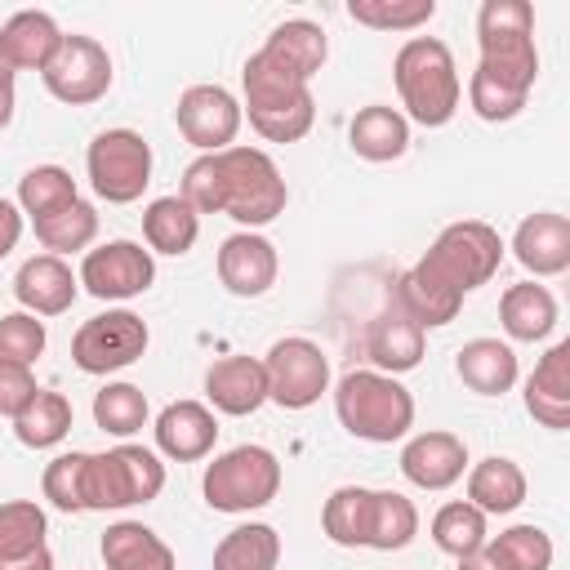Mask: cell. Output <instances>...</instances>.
<instances>
[{"label":"cell","instance_id":"obj_1","mask_svg":"<svg viewBox=\"0 0 570 570\" xmlns=\"http://www.w3.org/2000/svg\"><path fill=\"white\" fill-rule=\"evenodd\" d=\"M196 214H227L240 223V232H258L272 218L285 214L289 187L276 169V160L263 147H227L196 156L183 169V191H178Z\"/></svg>","mask_w":570,"mask_h":570},{"label":"cell","instance_id":"obj_2","mask_svg":"<svg viewBox=\"0 0 570 570\" xmlns=\"http://www.w3.org/2000/svg\"><path fill=\"white\" fill-rule=\"evenodd\" d=\"M240 116H249L254 134L267 142H298L316 120L312 80L289 71L276 53L254 49L240 67Z\"/></svg>","mask_w":570,"mask_h":570},{"label":"cell","instance_id":"obj_3","mask_svg":"<svg viewBox=\"0 0 570 570\" xmlns=\"http://www.w3.org/2000/svg\"><path fill=\"white\" fill-rule=\"evenodd\" d=\"M392 80H396V94L405 107L401 116L423 129L450 125L463 102V80H459L454 53L436 36H410L392 58Z\"/></svg>","mask_w":570,"mask_h":570},{"label":"cell","instance_id":"obj_4","mask_svg":"<svg viewBox=\"0 0 570 570\" xmlns=\"http://www.w3.org/2000/svg\"><path fill=\"white\" fill-rule=\"evenodd\" d=\"M334 414L338 423L370 445H392L414 428V396L401 379L379 370H347L334 383Z\"/></svg>","mask_w":570,"mask_h":570},{"label":"cell","instance_id":"obj_5","mask_svg":"<svg viewBox=\"0 0 570 570\" xmlns=\"http://www.w3.org/2000/svg\"><path fill=\"white\" fill-rule=\"evenodd\" d=\"M165 490V463L156 450L120 441L85 459V512H120L151 503Z\"/></svg>","mask_w":570,"mask_h":570},{"label":"cell","instance_id":"obj_6","mask_svg":"<svg viewBox=\"0 0 570 570\" xmlns=\"http://www.w3.org/2000/svg\"><path fill=\"white\" fill-rule=\"evenodd\" d=\"M481 67L517 89H534L539 49H534V4L530 0H485L476 9Z\"/></svg>","mask_w":570,"mask_h":570},{"label":"cell","instance_id":"obj_7","mask_svg":"<svg viewBox=\"0 0 570 570\" xmlns=\"http://www.w3.org/2000/svg\"><path fill=\"white\" fill-rule=\"evenodd\" d=\"M200 494L214 512H258L281 494V459L267 445H236L214 454L200 476Z\"/></svg>","mask_w":570,"mask_h":570},{"label":"cell","instance_id":"obj_8","mask_svg":"<svg viewBox=\"0 0 570 570\" xmlns=\"http://www.w3.org/2000/svg\"><path fill=\"white\" fill-rule=\"evenodd\" d=\"M436 281H445L454 294H472L485 281H494L499 263H503V236L481 223V218H463L436 232V240L428 245V254L419 258Z\"/></svg>","mask_w":570,"mask_h":570},{"label":"cell","instance_id":"obj_9","mask_svg":"<svg viewBox=\"0 0 570 570\" xmlns=\"http://www.w3.org/2000/svg\"><path fill=\"white\" fill-rule=\"evenodd\" d=\"M85 174L98 200L134 205L151 183V142L138 129H102L85 151Z\"/></svg>","mask_w":570,"mask_h":570},{"label":"cell","instance_id":"obj_10","mask_svg":"<svg viewBox=\"0 0 570 570\" xmlns=\"http://www.w3.org/2000/svg\"><path fill=\"white\" fill-rule=\"evenodd\" d=\"M151 334L147 321L129 307H107L98 316H89L76 334H71V361L85 374H116L134 361H142Z\"/></svg>","mask_w":570,"mask_h":570},{"label":"cell","instance_id":"obj_11","mask_svg":"<svg viewBox=\"0 0 570 570\" xmlns=\"http://www.w3.org/2000/svg\"><path fill=\"white\" fill-rule=\"evenodd\" d=\"M263 370H267V401H276L281 410H312L330 392V356L321 352V343L303 334L276 338L263 356Z\"/></svg>","mask_w":570,"mask_h":570},{"label":"cell","instance_id":"obj_12","mask_svg":"<svg viewBox=\"0 0 570 570\" xmlns=\"http://www.w3.org/2000/svg\"><path fill=\"white\" fill-rule=\"evenodd\" d=\"M40 80L58 102L89 107V102L107 98V89H111V53L102 40L71 31V36H62V45L49 58V67L40 71Z\"/></svg>","mask_w":570,"mask_h":570},{"label":"cell","instance_id":"obj_13","mask_svg":"<svg viewBox=\"0 0 570 570\" xmlns=\"http://www.w3.org/2000/svg\"><path fill=\"white\" fill-rule=\"evenodd\" d=\"M80 289L98 303H125L151 289L156 281V254L138 240H102L98 249H85L80 258Z\"/></svg>","mask_w":570,"mask_h":570},{"label":"cell","instance_id":"obj_14","mask_svg":"<svg viewBox=\"0 0 570 570\" xmlns=\"http://www.w3.org/2000/svg\"><path fill=\"white\" fill-rule=\"evenodd\" d=\"M174 120H178V134L200 151H227L236 147V134H240V98L223 85H191L178 94V107H174Z\"/></svg>","mask_w":570,"mask_h":570},{"label":"cell","instance_id":"obj_15","mask_svg":"<svg viewBox=\"0 0 570 570\" xmlns=\"http://www.w3.org/2000/svg\"><path fill=\"white\" fill-rule=\"evenodd\" d=\"M281 258L263 232H232L218 245V281L236 298H263L276 285Z\"/></svg>","mask_w":570,"mask_h":570},{"label":"cell","instance_id":"obj_16","mask_svg":"<svg viewBox=\"0 0 570 570\" xmlns=\"http://www.w3.org/2000/svg\"><path fill=\"white\" fill-rule=\"evenodd\" d=\"M463 472H468V445L445 428L414 432L401 445V476L419 490H450Z\"/></svg>","mask_w":570,"mask_h":570},{"label":"cell","instance_id":"obj_17","mask_svg":"<svg viewBox=\"0 0 570 570\" xmlns=\"http://www.w3.org/2000/svg\"><path fill=\"white\" fill-rule=\"evenodd\" d=\"M151 432H156V454H165L174 463H196V459L214 454L218 419L205 401H169L156 414Z\"/></svg>","mask_w":570,"mask_h":570},{"label":"cell","instance_id":"obj_18","mask_svg":"<svg viewBox=\"0 0 570 570\" xmlns=\"http://www.w3.org/2000/svg\"><path fill=\"white\" fill-rule=\"evenodd\" d=\"M512 258L534 276H561L570 267V218L557 209H534L512 232Z\"/></svg>","mask_w":570,"mask_h":570},{"label":"cell","instance_id":"obj_19","mask_svg":"<svg viewBox=\"0 0 570 570\" xmlns=\"http://www.w3.org/2000/svg\"><path fill=\"white\" fill-rule=\"evenodd\" d=\"M13 294H18L22 312H31V316H62V312H71V303L80 294V276L67 267V258L31 254L13 276Z\"/></svg>","mask_w":570,"mask_h":570},{"label":"cell","instance_id":"obj_20","mask_svg":"<svg viewBox=\"0 0 570 570\" xmlns=\"http://www.w3.org/2000/svg\"><path fill=\"white\" fill-rule=\"evenodd\" d=\"M205 401L214 414L245 419L267 401V370L258 356H223L205 370Z\"/></svg>","mask_w":570,"mask_h":570},{"label":"cell","instance_id":"obj_21","mask_svg":"<svg viewBox=\"0 0 570 570\" xmlns=\"http://www.w3.org/2000/svg\"><path fill=\"white\" fill-rule=\"evenodd\" d=\"M525 410L534 423L552 428V432H566L570 428V343H552L539 365L530 370L525 379Z\"/></svg>","mask_w":570,"mask_h":570},{"label":"cell","instance_id":"obj_22","mask_svg":"<svg viewBox=\"0 0 570 570\" xmlns=\"http://www.w3.org/2000/svg\"><path fill=\"white\" fill-rule=\"evenodd\" d=\"M62 27L53 13L45 9H18L4 27H0V53L9 58L13 71H45L49 58L58 53L62 45Z\"/></svg>","mask_w":570,"mask_h":570},{"label":"cell","instance_id":"obj_23","mask_svg":"<svg viewBox=\"0 0 570 570\" xmlns=\"http://www.w3.org/2000/svg\"><path fill=\"white\" fill-rule=\"evenodd\" d=\"M107 570H178L174 548L142 521H116L98 539Z\"/></svg>","mask_w":570,"mask_h":570},{"label":"cell","instance_id":"obj_24","mask_svg":"<svg viewBox=\"0 0 570 570\" xmlns=\"http://www.w3.org/2000/svg\"><path fill=\"white\" fill-rule=\"evenodd\" d=\"M499 325L512 343H543L557 330V298L539 281L508 285L499 298Z\"/></svg>","mask_w":570,"mask_h":570},{"label":"cell","instance_id":"obj_25","mask_svg":"<svg viewBox=\"0 0 570 570\" xmlns=\"http://www.w3.org/2000/svg\"><path fill=\"white\" fill-rule=\"evenodd\" d=\"M347 142H352V151L361 160H374V165L401 160L410 151V120L396 107H387V102H370V107H361L352 116Z\"/></svg>","mask_w":570,"mask_h":570},{"label":"cell","instance_id":"obj_26","mask_svg":"<svg viewBox=\"0 0 570 570\" xmlns=\"http://www.w3.org/2000/svg\"><path fill=\"white\" fill-rule=\"evenodd\" d=\"M525 472L517 459H503V454H490L481 463L468 468V503L481 508L485 517H508L525 503Z\"/></svg>","mask_w":570,"mask_h":570},{"label":"cell","instance_id":"obj_27","mask_svg":"<svg viewBox=\"0 0 570 570\" xmlns=\"http://www.w3.org/2000/svg\"><path fill=\"white\" fill-rule=\"evenodd\" d=\"M365 356L374 361L379 374H392L396 379V374H405V370H414L423 361V330L405 312L387 307L370 325V334H365Z\"/></svg>","mask_w":570,"mask_h":570},{"label":"cell","instance_id":"obj_28","mask_svg":"<svg viewBox=\"0 0 570 570\" xmlns=\"http://www.w3.org/2000/svg\"><path fill=\"white\" fill-rule=\"evenodd\" d=\"M454 370L476 396H503L521 374L512 343H499V338H468L454 356Z\"/></svg>","mask_w":570,"mask_h":570},{"label":"cell","instance_id":"obj_29","mask_svg":"<svg viewBox=\"0 0 570 570\" xmlns=\"http://www.w3.org/2000/svg\"><path fill=\"white\" fill-rule=\"evenodd\" d=\"M200 236V214L183 200V196H156L147 209H142V240L151 254H187Z\"/></svg>","mask_w":570,"mask_h":570},{"label":"cell","instance_id":"obj_30","mask_svg":"<svg viewBox=\"0 0 570 570\" xmlns=\"http://www.w3.org/2000/svg\"><path fill=\"white\" fill-rule=\"evenodd\" d=\"M267 53H276L289 71H298L303 80H312L325 58H330V40H325V27L312 22V18H285L272 27V36L263 40Z\"/></svg>","mask_w":570,"mask_h":570},{"label":"cell","instance_id":"obj_31","mask_svg":"<svg viewBox=\"0 0 570 570\" xmlns=\"http://www.w3.org/2000/svg\"><path fill=\"white\" fill-rule=\"evenodd\" d=\"M281 566V534L267 521H245L227 530L214 548V570H276Z\"/></svg>","mask_w":570,"mask_h":570},{"label":"cell","instance_id":"obj_32","mask_svg":"<svg viewBox=\"0 0 570 570\" xmlns=\"http://www.w3.org/2000/svg\"><path fill=\"white\" fill-rule=\"evenodd\" d=\"M370 503H374V490L365 485H338L325 508H321V530L330 543L338 548H365L370 539Z\"/></svg>","mask_w":570,"mask_h":570},{"label":"cell","instance_id":"obj_33","mask_svg":"<svg viewBox=\"0 0 570 570\" xmlns=\"http://www.w3.org/2000/svg\"><path fill=\"white\" fill-rule=\"evenodd\" d=\"M414 534H419V508H414V499H405L401 490H374L365 548H374V552H401V548L414 543Z\"/></svg>","mask_w":570,"mask_h":570},{"label":"cell","instance_id":"obj_34","mask_svg":"<svg viewBox=\"0 0 570 570\" xmlns=\"http://www.w3.org/2000/svg\"><path fill=\"white\" fill-rule=\"evenodd\" d=\"M151 419V405H147V392L138 383H102L94 392V423L107 432V436H120L129 441L134 432H142Z\"/></svg>","mask_w":570,"mask_h":570},{"label":"cell","instance_id":"obj_35","mask_svg":"<svg viewBox=\"0 0 570 570\" xmlns=\"http://www.w3.org/2000/svg\"><path fill=\"white\" fill-rule=\"evenodd\" d=\"M31 227H36V240L45 245V254H53V258L80 254V249H89L94 236H98V209L76 196L67 209H58V214H49V218H36Z\"/></svg>","mask_w":570,"mask_h":570},{"label":"cell","instance_id":"obj_36","mask_svg":"<svg viewBox=\"0 0 570 570\" xmlns=\"http://www.w3.org/2000/svg\"><path fill=\"white\" fill-rule=\"evenodd\" d=\"M71 419H76V410H71V401L62 396V392H36V401L13 419V436L27 445V450H53L67 432H71Z\"/></svg>","mask_w":570,"mask_h":570},{"label":"cell","instance_id":"obj_37","mask_svg":"<svg viewBox=\"0 0 570 570\" xmlns=\"http://www.w3.org/2000/svg\"><path fill=\"white\" fill-rule=\"evenodd\" d=\"M428 530H432V543H436L445 557H454V561L468 557V552H476V548H485V539H490V530H485V512L472 508L468 499L441 503Z\"/></svg>","mask_w":570,"mask_h":570},{"label":"cell","instance_id":"obj_38","mask_svg":"<svg viewBox=\"0 0 570 570\" xmlns=\"http://www.w3.org/2000/svg\"><path fill=\"white\" fill-rule=\"evenodd\" d=\"M80 191H76V178L62 169V165H36V169H27L22 178H18V209H22V218H49V214H58V209H67L71 200H76Z\"/></svg>","mask_w":570,"mask_h":570},{"label":"cell","instance_id":"obj_39","mask_svg":"<svg viewBox=\"0 0 570 570\" xmlns=\"http://www.w3.org/2000/svg\"><path fill=\"white\" fill-rule=\"evenodd\" d=\"M49 517L36 499H9L0 503V561H13L31 548H45Z\"/></svg>","mask_w":570,"mask_h":570},{"label":"cell","instance_id":"obj_40","mask_svg":"<svg viewBox=\"0 0 570 570\" xmlns=\"http://www.w3.org/2000/svg\"><path fill=\"white\" fill-rule=\"evenodd\" d=\"M347 18L374 31H419L436 18V0H347Z\"/></svg>","mask_w":570,"mask_h":570},{"label":"cell","instance_id":"obj_41","mask_svg":"<svg viewBox=\"0 0 570 570\" xmlns=\"http://www.w3.org/2000/svg\"><path fill=\"white\" fill-rule=\"evenodd\" d=\"M485 548L508 566V570H552V534L543 525H508L503 534L485 539Z\"/></svg>","mask_w":570,"mask_h":570},{"label":"cell","instance_id":"obj_42","mask_svg":"<svg viewBox=\"0 0 570 570\" xmlns=\"http://www.w3.org/2000/svg\"><path fill=\"white\" fill-rule=\"evenodd\" d=\"M525 98H530L525 89H517V85L499 80L494 71H485V67L476 62V71H472V80H468V107H472L481 120H490V125H503V120L521 116Z\"/></svg>","mask_w":570,"mask_h":570},{"label":"cell","instance_id":"obj_43","mask_svg":"<svg viewBox=\"0 0 570 570\" xmlns=\"http://www.w3.org/2000/svg\"><path fill=\"white\" fill-rule=\"evenodd\" d=\"M85 459H89L85 450H71V454H53L45 463L40 490L58 512H85Z\"/></svg>","mask_w":570,"mask_h":570},{"label":"cell","instance_id":"obj_44","mask_svg":"<svg viewBox=\"0 0 570 570\" xmlns=\"http://www.w3.org/2000/svg\"><path fill=\"white\" fill-rule=\"evenodd\" d=\"M49 334L45 321L31 312H9L0 316V361H18V365H36L45 352Z\"/></svg>","mask_w":570,"mask_h":570},{"label":"cell","instance_id":"obj_45","mask_svg":"<svg viewBox=\"0 0 570 570\" xmlns=\"http://www.w3.org/2000/svg\"><path fill=\"white\" fill-rule=\"evenodd\" d=\"M40 383L31 374V365H18V361H0V414L4 419H18L31 401H36Z\"/></svg>","mask_w":570,"mask_h":570},{"label":"cell","instance_id":"obj_46","mask_svg":"<svg viewBox=\"0 0 570 570\" xmlns=\"http://www.w3.org/2000/svg\"><path fill=\"white\" fill-rule=\"evenodd\" d=\"M22 209H18V200H4L0 196V263L18 249V240H22Z\"/></svg>","mask_w":570,"mask_h":570},{"label":"cell","instance_id":"obj_47","mask_svg":"<svg viewBox=\"0 0 570 570\" xmlns=\"http://www.w3.org/2000/svg\"><path fill=\"white\" fill-rule=\"evenodd\" d=\"M13 107H18V71H13L9 58L0 53V129H9Z\"/></svg>","mask_w":570,"mask_h":570},{"label":"cell","instance_id":"obj_48","mask_svg":"<svg viewBox=\"0 0 570 570\" xmlns=\"http://www.w3.org/2000/svg\"><path fill=\"white\" fill-rule=\"evenodd\" d=\"M0 570H53V552L45 543V548H31V552H22L13 561H0Z\"/></svg>","mask_w":570,"mask_h":570},{"label":"cell","instance_id":"obj_49","mask_svg":"<svg viewBox=\"0 0 570 570\" xmlns=\"http://www.w3.org/2000/svg\"><path fill=\"white\" fill-rule=\"evenodd\" d=\"M459 570H508L490 548H476V552H468V557H459Z\"/></svg>","mask_w":570,"mask_h":570}]
</instances>
